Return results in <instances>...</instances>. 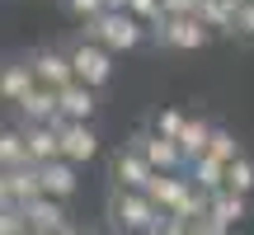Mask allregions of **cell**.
Masks as SVG:
<instances>
[{
	"label": "cell",
	"instance_id": "obj_1",
	"mask_svg": "<svg viewBox=\"0 0 254 235\" xmlns=\"http://www.w3.org/2000/svg\"><path fill=\"white\" fill-rule=\"evenodd\" d=\"M165 217H170V212H160L146 193H132V188H113L109 193V226H113V235H155Z\"/></svg>",
	"mask_w": 254,
	"mask_h": 235
},
{
	"label": "cell",
	"instance_id": "obj_2",
	"mask_svg": "<svg viewBox=\"0 0 254 235\" xmlns=\"http://www.w3.org/2000/svg\"><path fill=\"white\" fill-rule=\"evenodd\" d=\"M85 38L99 43L104 52L118 57V52H136V47L146 43V24H141V19H132L127 9H123V14H113V9H109V14H99L94 24H85Z\"/></svg>",
	"mask_w": 254,
	"mask_h": 235
},
{
	"label": "cell",
	"instance_id": "obj_3",
	"mask_svg": "<svg viewBox=\"0 0 254 235\" xmlns=\"http://www.w3.org/2000/svg\"><path fill=\"white\" fill-rule=\"evenodd\" d=\"M66 52H71V66H75V80H80V85H90V90H104V85L113 80V52H104V47H99V43H90L85 33L75 38Z\"/></svg>",
	"mask_w": 254,
	"mask_h": 235
},
{
	"label": "cell",
	"instance_id": "obj_4",
	"mask_svg": "<svg viewBox=\"0 0 254 235\" xmlns=\"http://www.w3.org/2000/svg\"><path fill=\"white\" fill-rule=\"evenodd\" d=\"M132 146L146 155V165H151L155 174H189V155L179 151V141H170V136H160V132H136L132 136Z\"/></svg>",
	"mask_w": 254,
	"mask_h": 235
},
{
	"label": "cell",
	"instance_id": "obj_5",
	"mask_svg": "<svg viewBox=\"0 0 254 235\" xmlns=\"http://www.w3.org/2000/svg\"><path fill=\"white\" fill-rule=\"evenodd\" d=\"M155 43L170 47V52H198V47L212 43V28L202 24L198 14H189V19H160V24H155Z\"/></svg>",
	"mask_w": 254,
	"mask_h": 235
},
{
	"label": "cell",
	"instance_id": "obj_6",
	"mask_svg": "<svg viewBox=\"0 0 254 235\" xmlns=\"http://www.w3.org/2000/svg\"><path fill=\"white\" fill-rule=\"evenodd\" d=\"M28 61H33L38 85H47V90L62 94L66 85H75V66H71V52H66V47H33Z\"/></svg>",
	"mask_w": 254,
	"mask_h": 235
},
{
	"label": "cell",
	"instance_id": "obj_7",
	"mask_svg": "<svg viewBox=\"0 0 254 235\" xmlns=\"http://www.w3.org/2000/svg\"><path fill=\"white\" fill-rule=\"evenodd\" d=\"M43 198V179H38V165H24V170H5L0 174V202L5 207H28V202Z\"/></svg>",
	"mask_w": 254,
	"mask_h": 235
},
{
	"label": "cell",
	"instance_id": "obj_8",
	"mask_svg": "<svg viewBox=\"0 0 254 235\" xmlns=\"http://www.w3.org/2000/svg\"><path fill=\"white\" fill-rule=\"evenodd\" d=\"M155 179V170L146 165V155L136 151V146H123L118 155H113V188H132V193H146Z\"/></svg>",
	"mask_w": 254,
	"mask_h": 235
},
{
	"label": "cell",
	"instance_id": "obj_9",
	"mask_svg": "<svg viewBox=\"0 0 254 235\" xmlns=\"http://www.w3.org/2000/svg\"><path fill=\"white\" fill-rule=\"evenodd\" d=\"M57 127H62V160H71L75 170L99 155V132H94V122H57Z\"/></svg>",
	"mask_w": 254,
	"mask_h": 235
},
{
	"label": "cell",
	"instance_id": "obj_10",
	"mask_svg": "<svg viewBox=\"0 0 254 235\" xmlns=\"http://www.w3.org/2000/svg\"><path fill=\"white\" fill-rule=\"evenodd\" d=\"M14 113H19V127L62 122V94H57V90H47V85H38L28 99H19V104H14Z\"/></svg>",
	"mask_w": 254,
	"mask_h": 235
},
{
	"label": "cell",
	"instance_id": "obj_11",
	"mask_svg": "<svg viewBox=\"0 0 254 235\" xmlns=\"http://www.w3.org/2000/svg\"><path fill=\"white\" fill-rule=\"evenodd\" d=\"M33 90H38L33 61H28V57H14V61H5V71H0V99H5V104H19V99H28Z\"/></svg>",
	"mask_w": 254,
	"mask_h": 235
},
{
	"label": "cell",
	"instance_id": "obj_12",
	"mask_svg": "<svg viewBox=\"0 0 254 235\" xmlns=\"http://www.w3.org/2000/svg\"><path fill=\"white\" fill-rule=\"evenodd\" d=\"M94 113H99V90L80 80L62 90V122H94Z\"/></svg>",
	"mask_w": 254,
	"mask_h": 235
},
{
	"label": "cell",
	"instance_id": "obj_13",
	"mask_svg": "<svg viewBox=\"0 0 254 235\" xmlns=\"http://www.w3.org/2000/svg\"><path fill=\"white\" fill-rule=\"evenodd\" d=\"M24 217H28V231H43V235H62L71 221H66V202H57V198H38V202H28L24 207Z\"/></svg>",
	"mask_w": 254,
	"mask_h": 235
},
{
	"label": "cell",
	"instance_id": "obj_14",
	"mask_svg": "<svg viewBox=\"0 0 254 235\" xmlns=\"http://www.w3.org/2000/svg\"><path fill=\"white\" fill-rule=\"evenodd\" d=\"M189 188H193V179H189V174H155V179H151V188H146V198H151L160 212H174L184 198H189Z\"/></svg>",
	"mask_w": 254,
	"mask_h": 235
},
{
	"label": "cell",
	"instance_id": "obj_15",
	"mask_svg": "<svg viewBox=\"0 0 254 235\" xmlns=\"http://www.w3.org/2000/svg\"><path fill=\"white\" fill-rule=\"evenodd\" d=\"M38 179H43V193L47 198H57V202H66L75 193V165L71 160H52V165H38Z\"/></svg>",
	"mask_w": 254,
	"mask_h": 235
},
{
	"label": "cell",
	"instance_id": "obj_16",
	"mask_svg": "<svg viewBox=\"0 0 254 235\" xmlns=\"http://www.w3.org/2000/svg\"><path fill=\"white\" fill-rule=\"evenodd\" d=\"M24 132H28V155H33V165H52V160H62V127H57V122L24 127Z\"/></svg>",
	"mask_w": 254,
	"mask_h": 235
},
{
	"label": "cell",
	"instance_id": "obj_17",
	"mask_svg": "<svg viewBox=\"0 0 254 235\" xmlns=\"http://www.w3.org/2000/svg\"><path fill=\"white\" fill-rule=\"evenodd\" d=\"M207 217H212V221H221L226 231H236L240 221L250 217V198H240V193L221 188V193H212V207H207Z\"/></svg>",
	"mask_w": 254,
	"mask_h": 235
},
{
	"label": "cell",
	"instance_id": "obj_18",
	"mask_svg": "<svg viewBox=\"0 0 254 235\" xmlns=\"http://www.w3.org/2000/svg\"><path fill=\"white\" fill-rule=\"evenodd\" d=\"M212 132H217V122H207V118H189V127L179 132V151L193 160H202V155L212 151Z\"/></svg>",
	"mask_w": 254,
	"mask_h": 235
},
{
	"label": "cell",
	"instance_id": "obj_19",
	"mask_svg": "<svg viewBox=\"0 0 254 235\" xmlns=\"http://www.w3.org/2000/svg\"><path fill=\"white\" fill-rule=\"evenodd\" d=\"M0 165H5V170H24V165H33L24 127H5V132H0Z\"/></svg>",
	"mask_w": 254,
	"mask_h": 235
},
{
	"label": "cell",
	"instance_id": "obj_20",
	"mask_svg": "<svg viewBox=\"0 0 254 235\" xmlns=\"http://www.w3.org/2000/svg\"><path fill=\"white\" fill-rule=\"evenodd\" d=\"M236 5L240 0H202L198 5V19L212 28V38L217 33H236Z\"/></svg>",
	"mask_w": 254,
	"mask_h": 235
},
{
	"label": "cell",
	"instance_id": "obj_21",
	"mask_svg": "<svg viewBox=\"0 0 254 235\" xmlns=\"http://www.w3.org/2000/svg\"><path fill=\"white\" fill-rule=\"evenodd\" d=\"M189 179L198 183L202 193H221V188H226V165H221L217 155H202V160L189 165Z\"/></svg>",
	"mask_w": 254,
	"mask_h": 235
},
{
	"label": "cell",
	"instance_id": "obj_22",
	"mask_svg": "<svg viewBox=\"0 0 254 235\" xmlns=\"http://www.w3.org/2000/svg\"><path fill=\"white\" fill-rule=\"evenodd\" d=\"M226 188L240 193V198H250V193H254V160H250V155H240V160L226 165Z\"/></svg>",
	"mask_w": 254,
	"mask_h": 235
},
{
	"label": "cell",
	"instance_id": "obj_23",
	"mask_svg": "<svg viewBox=\"0 0 254 235\" xmlns=\"http://www.w3.org/2000/svg\"><path fill=\"white\" fill-rule=\"evenodd\" d=\"M62 9L75 24H94L99 14H109V0H62Z\"/></svg>",
	"mask_w": 254,
	"mask_h": 235
},
{
	"label": "cell",
	"instance_id": "obj_24",
	"mask_svg": "<svg viewBox=\"0 0 254 235\" xmlns=\"http://www.w3.org/2000/svg\"><path fill=\"white\" fill-rule=\"evenodd\" d=\"M207 155H217L221 165H231V160H240V141H236V132H226V127H217V132H212V151Z\"/></svg>",
	"mask_w": 254,
	"mask_h": 235
},
{
	"label": "cell",
	"instance_id": "obj_25",
	"mask_svg": "<svg viewBox=\"0 0 254 235\" xmlns=\"http://www.w3.org/2000/svg\"><path fill=\"white\" fill-rule=\"evenodd\" d=\"M184 127H189V113H179V109H165V113H155V118H151V132L170 136V141H179Z\"/></svg>",
	"mask_w": 254,
	"mask_h": 235
},
{
	"label": "cell",
	"instance_id": "obj_26",
	"mask_svg": "<svg viewBox=\"0 0 254 235\" xmlns=\"http://www.w3.org/2000/svg\"><path fill=\"white\" fill-rule=\"evenodd\" d=\"M0 235H28L24 207H0Z\"/></svg>",
	"mask_w": 254,
	"mask_h": 235
},
{
	"label": "cell",
	"instance_id": "obj_27",
	"mask_svg": "<svg viewBox=\"0 0 254 235\" xmlns=\"http://www.w3.org/2000/svg\"><path fill=\"white\" fill-rule=\"evenodd\" d=\"M236 33L254 43V0H240L236 5Z\"/></svg>",
	"mask_w": 254,
	"mask_h": 235
},
{
	"label": "cell",
	"instance_id": "obj_28",
	"mask_svg": "<svg viewBox=\"0 0 254 235\" xmlns=\"http://www.w3.org/2000/svg\"><path fill=\"white\" fill-rule=\"evenodd\" d=\"M160 5H165V19H189V14H198L202 0H160Z\"/></svg>",
	"mask_w": 254,
	"mask_h": 235
},
{
	"label": "cell",
	"instance_id": "obj_29",
	"mask_svg": "<svg viewBox=\"0 0 254 235\" xmlns=\"http://www.w3.org/2000/svg\"><path fill=\"white\" fill-rule=\"evenodd\" d=\"M155 235H193V226H184V221L165 217V221H160V231H155Z\"/></svg>",
	"mask_w": 254,
	"mask_h": 235
},
{
	"label": "cell",
	"instance_id": "obj_30",
	"mask_svg": "<svg viewBox=\"0 0 254 235\" xmlns=\"http://www.w3.org/2000/svg\"><path fill=\"white\" fill-rule=\"evenodd\" d=\"M62 235H85V231H75V226H66V231H62Z\"/></svg>",
	"mask_w": 254,
	"mask_h": 235
},
{
	"label": "cell",
	"instance_id": "obj_31",
	"mask_svg": "<svg viewBox=\"0 0 254 235\" xmlns=\"http://www.w3.org/2000/svg\"><path fill=\"white\" fill-rule=\"evenodd\" d=\"M193 235H202V231H193Z\"/></svg>",
	"mask_w": 254,
	"mask_h": 235
}]
</instances>
